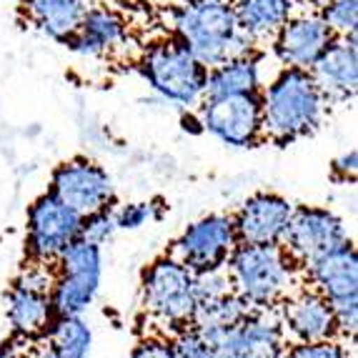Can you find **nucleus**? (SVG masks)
<instances>
[{"label": "nucleus", "mask_w": 358, "mask_h": 358, "mask_svg": "<svg viewBox=\"0 0 358 358\" xmlns=\"http://www.w3.org/2000/svg\"><path fill=\"white\" fill-rule=\"evenodd\" d=\"M293 203L278 193H253L233 213L238 243H281Z\"/></svg>", "instance_id": "obj_18"}, {"label": "nucleus", "mask_w": 358, "mask_h": 358, "mask_svg": "<svg viewBox=\"0 0 358 358\" xmlns=\"http://www.w3.org/2000/svg\"><path fill=\"white\" fill-rule=\"evenodd\" d=\"M83 215L76 213L53 193H43L28 208V226H25V248L30 261L53 263L73 238L80 236Z\"/></svg>", "instance_id": "obj_12"}, {"label": "nucleus", "mask_w": 358, "mask_h": 358, "mask_svg": "<svg viewBox=\"0 0 358 358\" xmlns=\"http://www.w3.org/2000/svg\"><path fill=\"white\" fill-rule=\"evenodd\" d=\"M131 358H178L173 351V343L168 336H145L143 341H138V346L133 348Z\"/></svg>", "instance_id": "obj_31"}, {"label": "nucleus", "mask_w": 358, "mask_h": 358, "mask_svg": "<svg viewBox=\"0 0 358 358\" xmlns=\"http://www.w3.org/2000/svg\"><path fill=\"white\" fill-rule=\"evenodd\" d=\"M278 313L288 343H318V341L341 338L329 301L308 283L283 299L278 303Z\"/></svg>", "instance_id": "obj_15"}, {"label": "nucleus", "mask_w": 358, "mask_h": 358, "mask_svg": "<svg viewBox=\"0 0 358 358\" xmlns=\"http://www.w3.org/2000/svg\"><path fill=\"white\" fill-rule=\"evenodd\" d=\"M196 113L203 133L213 136L228 148H253L263 143L258 93L203 98L198 103Z\"/></svg>", "instance_id": "obj_9"}, {"label": "nucleus", "mask_w": 358, "mask_h": 358, "mask_svg": "<svg viewBox=\"0 0 358 358\" xmlns=\"http://www.w3.org/2000/svg\"><path fill=\"white\" fill-rule=\"evenodd\" d=\"M316 10L334 36H358V0H329Z\"/></svg>", "instance_id": "obj_25"}, {"label": "nucleus", "mask_w": 358, "mask_h": 358, "mask_svg": "<svg viewBox=\"0 0 358 358\" xmlns=\"http://www.w3.org/2000/svg\"><path fill=\"white\" fill-rule=\"evenodd\" d=\"M193 288H196V301H210L233 291L231 275H228L226 266L193 273Z\"/></svg>", "instance_id": "obj_28"}, {"label": "nucleus", "mask_w": 358, "mask_h": 358, "mask_svg": "<svg viewBox=\"0 0 358 358\" xmlns=\"http://www.w3.org/2000/svg\"><path fill=\"white\" fill-rule=\"evenodd\" d=\"M233 291L251 306H278L306 283L281 243H238L226 261Z\"/></svg>", "instance_id": "obj_4"}, {"label": "nucleus", "mask_w": 358, "mask_h": 358, "mask_svg": "<svg viewBox=\"0 0 358 358\" xmlns=\"http://www.w3.org/2000/svg\"><path fill=\"white\" fill-rule=\"evenodd\" d=\"M346 241H351L348 226L334 210L318 206H293L281 245L291 261L303 271L310 261L326 256Z\"/></svg>", "instance_id": "obj_10"}, {"label": "nucleus", "mask_w": 358, "mask_h": 358, "mask_svg": "<svg viewBox=\"0 0 358 358\" xmlns=\"http://www.w3.org/2000/svg\"><path fill=\"white\" fill-rule=\"evenodd\" d=\"M236 245H238V238L233 228V215L210 213L185 228L173 241L168 256L183 263L193 273H201V271L226 266Z\"/></svg>", "instance_id": "obj_11"}, {"label": "nucleus", "mask_w": 358, "mask_h": 358, "mask_svg": "<svg viewBox=\"0 0 358 358\" xmlns=\"http://www.w3.org/2000/svg\"><path fill=\"white\" fill-rule=\"evenodd\" d=\"M115 231H118V223H115L113 206L83 215V223H80V238L98 245H106L115 236Z\"/></svg>", "instance_id": "obj_27"}, {"label": "nucleus", "mask_w": 358, "mask_h": 358, "mask_svg": "<svg viewBox=\"0 0 358 358\" xmlns=\"http://www.w3.org/2000/svg\"><path fill=\"white\" fill-rule=\"evenodd\" d=\"M161 6H171V3H183V0H158Z\"/></svg>", "instance_id": "obj_33"}, {"label": "nucleus", "mask_w": 358, "mask_h": 358, "mask_svg": "<svg viewBox=\"0 0 358 358\" xmlns=\"http://www.w3.org/2000/svg\"><path fill=\"white\" fill-rule=\"evenodd\" d=\"M43 338L60 353V358H88L93 331L83 316H53Z\"/></svg>", "instance_id": "obj_23"}, {"label": "nucleus", "mask_w": 358, "mask_h": 358, "mask_svg": "<svg viewBox=\"0 0 358 358\" xmlns=\"http://www.w3.org/2000/svg\"><path fill=\"white\" fill-rule=\"evenodd\" d=\"M28 20L50 41L66 43L76 36L90 0H20Z\"/></svg>", "instance_id": "obj_21"}, {"label": "nucleus", "mask_w": 358, "mask_h": 358, "mask_svg": "<svg viewBox=\"0 0 358 358\" xmlns=\"http://www.w3.org/2000/svg\"><path fill=\"white\" fill-rule=\"evenodd\" d=\"M331 171H334V176H336V178H341V180H356V171H358L356 148L346 150V153H341L338 158L334 161V166H331Z\"/></svg>", "instance_id": "obj_32"}, {"label": "nucleus", "mask_w": 358, "mask_h": 358, "mask_svg": "<svg viewBox=\"0 0 358 358\" xmlns=\"http://www.w3.org/2000/svg\"><path fill=\"white\" fill-rule=\"evenodd\" d=\"M6 316L13 326V334L18 338H41L48 329V323L53 321L48 293L30 291V288H20L13 283L6 296Z\"/></svg>", "instance_id": "obj_22"}, {"label": "nucleus", "mask_w": 358, "mask_h": 358, "mask_svg": "<svg viewBox=\"0 0 358 358\" xmlns=\"http://www.w3.org/2000/svg\"><path fill=\"white\" fill-rule=\"evenodd\" d=\"M48 191L80 215L110 208L115 203L113 176L90 158H71L60 163L50 176Z\"/></svg>", "instance_id": "obj_13"}, {"label": "nucleus", "mask_w": 358, "mask_h": 358, "mask_svg": "<svg viewBox=\"0 0 358 358\" xmlns=\"http://www.w3.org/2000/svg\"><path fill=\"white\" fill-rule=\"evenodd\" d=\"M258 98L263 141L275 145L293 143L318 131L331 108L313 83L310 73L301 68L278 66L258 90Z\"/></svg>", "instance_id": "obj_2"}, {"label": "nucleus", "mask_w": 358, "mask_h": 358, "mask_svg": "<svg viewBox=\"0 0 358 358\" xmlns=\"http://www.w3.org/2000/svg\"><path fill=\"white\" fill-rule=\"evenodd\" d=\"M196 303L193 271L185 268L183 263L166 253L145 268L141 281V306L148 318L168 326V334L191 323Z\"/></svg>", "instance_id": "obj_8"}, {"label": "nucleus", "mask_w": 358, "mask_h": 358, "mask_svg": "<svg viewBox=\"0 0 358 358\" xmlns=\"http://www.w3.org/2000/svg\"><path fill=\"white\" fill-rule=\"evenodd\" d=\"M55 283L48 299L53 316H83L93 306L103 278V245L73 238L55 256Z\"/></svg>", "instance_id": "obj_5"}, {"label": "nucleus", "mask_w": 358, "mask_h": 358, "mask_svg": "<svg viewBox=\"0 0 358 358\" xmlns=\"http://www.w3.org/2000/svg\"><path fill=\"white\" fill-rule=\"evenodd\" d=\"M253 308H256V306H251L243 296H238L236 291H231V293H226V296H218V299L198 301L188 326H193L196 331L221 329V326H236V323L243 321Z\"/></svg>", "instance_id": "obj_24"}, {"label": "nucleus", "mask_w": 358, "mask_h": 358, "mask_svg": "<svg viewBox=\"0 0 358 358\" xmlns=\"http://www.w3.org/2000/svg\"><path fill=\"white\" fill-rule=\"evenodd\" d=\"M198 334L208 343L213 358H283L288 348L278 306H256L236 326L206 329Z\"/></svg>", "instance_id": "obj_7"}, {"label": "nucleus", "mask_w": 358, "mask_h": 358, "mask_svg": "<svg viewBox=\"0 0 358 358\" xmlns=\"http://www.w3.org/2000/svg\"><path fill=\"white\" fill-rule=\"evenodd\" d=\"M303 278L329 301L341 338L353 341L358 331V256L353 241L310 261L303 268Z\"/></svg>", "instance_id": "obj_6"}, {"label": "nucleus", "mask_w": 358, "mask_h": 358, "mask_svg": "<svg viewBox=\"0 0 358 358\" xmlns=\"http://www.w3.org/2000/svg\"><path fill=\"white\" fill-rule=\"evenodd\" d=\"M163 23L171 36L185 43L206 68L226 58L251 55L261 48L238 28L231 0H183L163 6Z\"/></svg>", "instance_id": "obj_1"}, {"label": "nucleus", "mask_w": 358, "mask_h": 358, "mask_svg": "<svg viewBox=\"0 0 358 358\" xmlns=\"http://www.w3.org/2000/svg\"><path fill=\"white\" fill-rule=\"evenodd\" d=\"M283 358H351L343 338L318 341V343H288Z\"/></svg>", "instance_id": "obj_29"}, {"label": "nucleus", "mask_w": 358, "mask_h": 358, "mask_svg": "<svg viewBox=\"0 0 358 358\" xmlns=\"http://www.w3.org/2000/svg\"><path fill=\"white\" fill-rule=\"evenodd\" d=\"M231 3L238 28L245 30L261 48H268L275 33L293 13L310 6V0H231Z\"/></svg>", "instance_id": "obj_20"}, {"label": "nucleus", "mask_w": 358, "mask_h": 358, "mask_svg": "<svg viewBox=\"0 0 358 358\" xmlns=\"http://www.w3.org/2000/svg\"><path fill=\"white\" fill-rule=\"evenodd\" d=\"M136 68L150 93L166 106L196 110L198 103L206 98L208 68L171 33L150 41L138 55Z\"/></svg>", "instance_id": "obj_3"}, {"label": "nucleus", "mask_w": 358, "mask_h": 358, "mask_svg": "<svg viewBox=\"0 0 358 358\" xmlns=\"http://www.w3.org/2000/svg\"><path fill=\"white\" fill-rule=\"evenodd\" d=\"M331 38H334V33L329 30V25L323 23L316 8L306 6L293 13L291 18L281 25V30L271 41L268 50L271 58L278 66L308 71L316 63L318 55L326 50Z\"/></svg>", "instance_id": "obj_14"}, {"label": "nucleus", "mask_w": 358, "mask_h": 358, "mask_svg": "<svg viewBox=\"0 0 358 358\" xmlns=\"http://www.w3.org/2000/svg\"><path fill=\"white\" fill-rule=\"evenodd\" d=\"M113 213H115V223H118V231H138V228L148 226L150 221H158L166 213V206H163L161 198H153V201L123 203L118 208H113Z\"/></svg>", "instance_id": "obj_26"}, {"label": "nucleus", "mask_w": 358, "mask_h": 358, "mask_svg": "<svg viewBox=\"0 0 358 358\" xmlns=\"http://www.w3.org/2000/svg\"><path fill=\"white\" fill-rule=\"evenodd\" d=\"M128 41H131V25L123 18V13L106 3H90L76 36L68 38L66 45L85 60H108L126 48Z\"/></svg>", "instance_id": "obj_16"}, {"label": "nucleus", "mask_w": 358, "mask_h": 358, "mask_svg": "<svg viewBox=\"0 0 358 358\" xmlns=\"http://www.w3.org/2000/svg\"><path fill=\"white\" fill-rule=\"evenodd\" d=\"M308 73L329 106L351 103L358 90V36H334Z\"/></svg>", "instance_id": "obj_17"}, {"label": "nucleus", "mask_w": 358, "mask_h": 358, "mask_svg": "<svg viewBox=\"0 0 358 358\" xmlns=\"http://www.w3.org/2000/svg\"><path fill=\"white\" fill-rule=\"evenodd\" d=\"M268 48L251 55H236L215 63L206 71V98L218 96H243V93H258L263 83L268 80L263 73V60Z\"/></svg>", "instance_id": "obj_19"}, {"label": "nucleus", "mask_w": 358, "mask_h": 358, "mask_svg": "<svg viewBox=\"0 0 358 358\" xmlns=\"http://www.w3.org/2000/svg\"><path fill=\"white\" fill-rule=\"evenodd\" d=\"M171 343H173V351L178 358H213L208 343L201 338L196 329L191 326H183V329H176L168 334Z\"/></svg>", "instance_id": "obj_30"}]
</instances>
